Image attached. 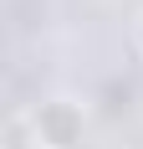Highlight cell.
I'll list each match as a JSON object with an SVG mask.
<instances>
[{
	"label": "cell",
	"instance_id": "1",
	"mask_svg": "<svg viewBox=\"0 0 143 149\" xmlns=\"http://www.w3.org/2000/svg\"><path fill=\"white\" fill-rule=\"evenodd\" d=\"M31 123L41 149H82L87 144V103L72 93H46L41 103H31Z\"/></svg>",
	"mask_w": 143,
	"mask_h": 149
},
{
	"label": "cell",
	"instance_id": "2",
	"mask_svg": "<svg viewBox=\"0 0 143 149\" xmlns=\"http://www.w3.org/2000/svg\"><path fill=\"white\" fill-rule=\"evenodd\" d=\"M0 149H41V139H36V123H31V108H10V118H5V134H0Z\"/></svg>",
	"mask_w": 143,
	"mask_h": 149
},
{
	"label": "cell",
	"instance_id": "3",
	"mask_svg": "<svg viewBox=\"0 0 143 149\" xmlns=\"http://www.w3.org/2000/svg\"><path fill=\"white\" fill-rule=\"evenodd\" d=\"M133 46H138V57H143V10L133 15Z\"/></svg>",
	"mask_w": 143,
	"mask_h": 149
}]
</instances>
